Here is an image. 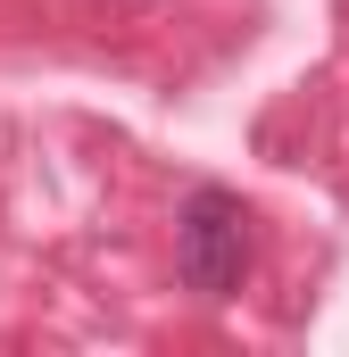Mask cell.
<instances>
[{"label":"cell","instance_id":"6da1fadb","mask_svg":"<svg viewBox=\"0 0 349 357\" xmlns=\"http://www.w3.org/2000/svg\"><path fill=\"white\" fill-rule=\"evenodd\" d=\"M174 274H183V291L208 299V307L250 282V208H242L225 183L183 191V208H174Z\"/></svg>","mask_w":349,"mask_h":357},{"label":"cell","instance_id":"7a4b0ae2","mask_svg":"<svg viewBox=\"0 0 349 357\" xmlns=\"http://www.w3.org/2000/svg\"><path fill=\"white\" fill-rule=\"evenodd\" d=\"M133 8H150V0H133Z\"/></svg>","mask_w":349,"mask_h":357}]
</instances>
